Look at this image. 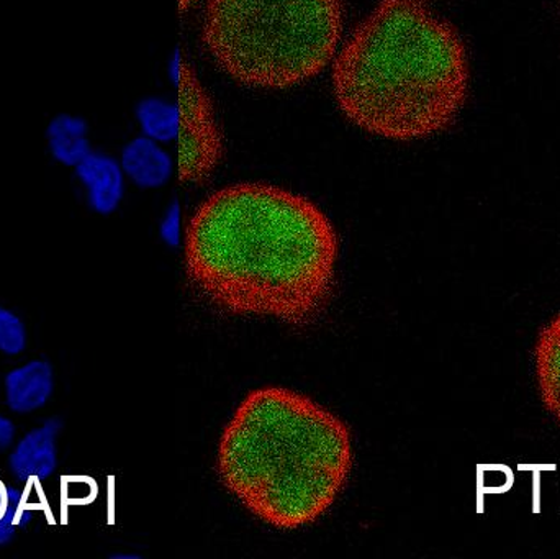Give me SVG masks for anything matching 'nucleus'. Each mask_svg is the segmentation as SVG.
<instances>
[{
  "label": "nucleus",
  "mask_w": 560,
  "mask_h": 559,
  "mask_svg": "<svg viewBox=\"0 0 560 559\" xmlns=\"http://www.w3.org/2000/svg\"><path fill=\"white\" fill-rule=\"evenodd\" d=\"M469 91L466 46L421 0H382L332 66L345 117L368 133L410 141L446 130Z\"/></svg>",
  "instance_id": "nucleus-2"
},
{
  "label": "nucleus",
  "mask_w": 560,
  "mask_h": 559,
  "mask_svg": "<svg viewBox=\"0 0 560 559\" xmlns=\"http://www.w3.org/2000/svg\"><path fill=\"white\" fill-rule=\"evenodd\" d=\"M421 2H428V0H421Z\"/></svg>",
  "instance_id": "nucleus-16"
},
{
  "label": "nucleus",
  "mask_w": 560,
  "mask_h": 559,
  "mask_svg": "<svg viewBox=\"0 0 560 559\" xmlns=\"http://www.w3.org/2000/svg\"><path fill=\"white\" fill-rule=\"evenodd\" d=\"M13 439H15V426H13L12 420L0 416V450L9 449Z\"/></svg>",
  "instance_id": "nucleus-14"
},
{
  "label": "nucleus",
  "mask_w": 560,
  "mask_h": 559,
  "mask_svg": "<svg viewBox=\"0 0 560 559\" xmlns=\"http://www.w3.org/2000/svg\"><path fill=\"white\" fill-rule=\"evenodd\" d=\"M55 389L51 364L35 360L5 376L7 406L16 414H30L46 406Z\"/></svg>",
  "instance_id": "nucleus-7"
},
{
  "label": "nucleus",
  "mask_w": 560,
  "mask_h": 559,
  "mask_svg": "<svg viewBox=\"0 0 560 559\" xmlns=\"http://www.w3.org/2000/svg\"><path fill=\"white\" fill-rule=\"evenodd\" d=\"M84 121L71 115H59L48 127V141L52 156L59 163L78 166L85 156L91 154Z\"/></svg>",
  "instance_id": "nucleus-10"
},
{
  "label": "nucleus",
  "mask_w": 560,
  "mask_h": 559,
  "mask_svg": "<svg viewBox=\"0 0 560 559\" xmlns=\"http://www.w3.org/2000/svg\"><path fill=\"white\" fill-rule=\"evenodd\" d=\"M342 19V0H209L202 36L230 78L287 89L331 62Z\"/></svg>",
  "instance_id": "nucleus-4"
},
{
  "label": "nucleus",
  "mask_w": 560,
  "mask_h": 559,
  "mask_svg": "<svg viewBox=\"0 0 560 559\" xmlns=\"http://www.w3.org/2000/svg\"><path fill=\"white\" fill-rule=\"evenodd\" d=\"M124 164L127 173L141 186H156L166 174L163 154L147 140H137L128 144Z\"/></svg>",
  "instance_id": "nucleus-11"
},
{
  "label": "nucleus",
  "mask_w": 560,
  "mask_h": 559,
  "mask_svg": "<svg viewBox=\"0 0 560 559\" xmlns=\"http://www.w3.org/2000/svg\"><path fill=\"white\" fill-rule=\"evenodd\" d=\"M32 521V509L19 489L0 482V547L15 540L16 531Z\"/></svg>",
  "instance_id": "nucleus-12"
},
{
  "label": "nucleus",
  "mask_w": 560,
  "mask_h": 559,
  "mask_svg": "<svg viewBox=\"0 0 560 559\" xmlns=\"http://www.w3.org/2000/svg\"><path fill=\"white\" fill-rule=\"evenodd\" d=\"M25 347V325L13 312L0 307V351L15 357V354L22 353Z\"/></svg>",
  "instance_id": "nucleus-13"
},
{
  "label": "nucleus",
  "mask_w": 560,
  "mask_h": 559,
  "mask_svg": "<svg viewBox=\"0 0 560 559\" xmlns=\"http://www.w3.org/2000/svg\"><path fill=\"white\" fill-rule=\"evenodd\" d=\"M61 432V422L46 420L39 429L32 430L20 440L10 455V471L19 481H45L58 466L56 439Z\"/></svg>",
  "instance_id": "nucleus-6"
},
{
  "label": "nucleus",
  "mask_w": 560,
  "mask_h": 559,
  "mask_svg": "<svg viewBox=\"0 0 560 559\" xmlns=\"http://www.w3.org/2000/svg\"><path fill=\"white\" fill-rule=\"evenodd\" d=\"M535 370L542 406L560 423V314L539 330Z\"/></svg>",
  "instance_id": "nucleus-8"
},
{
  "label": "nucleus",
  "mask_w": 560,
  "mask_h": 559,
  "mask_svg": "<svg viewBox=\"0 0 560 559\" xmlns=\"http://www.w3.org/2000/svg\"><path fill=\"white\" fill-rule=\"evenodd\" d=\"M223 156V137L212 98L192 66L177 71V174L180 183L209 179Z\"/></svg>",
  "instance_id": "nucleus-5"
},
{
  "label": "nucleus",
  "mask_w": 560,
  "mask_h": 559,
  "mask_svg": "<svg viewBox=\"0 0 560 559\" xmlns=\"http://www.w3.org/2000/svg\"><path fill=\"white\" fill-rule=\"evenodd\" d=\"M351 468L348 426L285 387L249 393L220 440L223 486L256 517L283 531L318 521Z\"/></svg>",
  "instance_id": "nucleus-3"
},
{
  "label": "nucleus",
  "mask_w": 560,
  "mask_h": 559,
  "mask_svg": "<svg viewBox=\"0 0 560 559\" xmlns=\"http://www.w3.org/2000/svg\"><path fill=\"white\" fill-rule=\"evenodd\" d=\"M78 176L88 186L91 206L98 213H110L117 209L124 186L115 161L91 153L78 164Z\"/></svg>",
  "instance_id": "nucleus-9"
},
{
  "label": "nucleus",
  "mask_w": 560,
  "mask_h": 559,
  "mask_svg": "<svg viewBox=\"0 0 560 559\" xmlns=\"http://www.w3.org/2000/svg\"><path fill=\"white\" fill-rule=\"evenodd\" d=\"M335 225L300 194L245 183L212 194L190 219L186 269L223 311L313 321L335 288Z\"/></svg>",
  "instance_id": "nucleus-1"
},
{
  "label": "nucleus",
  "mask_w": 560,
  "mask_h": 559,
  "mask_svg": "<svg viewBox=\"0 0 560 559\" xmlns=\"http://www.w3.org/2000/svg\"><path fill=\"white\" fill-rule=\"evenodd\" d=\"M196 2L197 0H179L180 12H186V10H189Z\"/></svg>",
  "instance_id": "nucleus-15"
}]
</instances>
